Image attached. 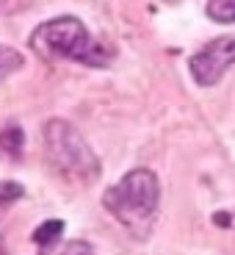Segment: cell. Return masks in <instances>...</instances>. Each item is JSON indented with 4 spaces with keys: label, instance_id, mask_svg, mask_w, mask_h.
I'll return each instance as SVG.
<instances>
[{
    "label": "cell",
    "instance_id": "6da1fadb",
    "mask_svg": "<svg viewBox=\"0 0 235 255\" xmlns=\"http://www.w3.org/2000/svg\"><path fill=\"white\" fill-rule=\"evenodd\" d=\"M31 47L45 61H78L86 67H108L114 53L100 45L80 19L56 17L31 33Z\"/></svg>",
    "mask_w": 235,
    "mask_h": 255
},
{
    "label": "cell",
    "instance_id": "7a4b0ae2",
    "mask_svg": "<svg viewBox=\"0 0 235 255\" xmlns=\"http://www.w3.org/2000/svg\"><path fill=\"white\" fill-rule=\"evenodd\" d=\"M160 203V183L155 178L153 169H130L122 180H116L105 194H102V205L108 208V214L133 233L136 239H144L150 233L158 214Z\"/></svg>",
    "mask_w": 235,
    "mask_h": 255
},
{
    "label": "cell",
    "instance_id": "3957f363",
    "mask_svg": "<svg viewBox=\"0 0 235 255\" xmlns=\"http://www.w3.org/2000/svg\"><path fill=\"white\" fill-rule=\"evenodd\" d=\"M45 153L50 166L70 183H91L100 178V158L72 122L50 120L45 125Z\"/></svg>",
    "mask_w": 235,
    "mask_h": 255
},
{
    "label": "cell",
    "instance_id": "277c9868",
    "mask_svg": "<svg viewBox=\"0 0 235 255\" xmlns=\"http://www.w3.org/2000/svg\"><path fill=\"white\" fill-rule=\"evenodd\" d=\"M233 64H235V36H219L191 56L188 70L199 86H213Z\"/></svg>",
    "mask_w": 235,
    "mask_h": 255
},
{
    "label": "cell",
    "instance_id": "5b68a950",
    "mask_svg": "<svg viewBox=\"0 0 235 255\" xmlns=\"http://www.w3.org/2000/svg\"><path fill=\"white\" fill-rule=\"evenodd\" d=\"M22 147H25V133L17 122H8L3 130H0V150L8 155V158H19L22 155Z\"/></svg>",
    "mask_w": 235,
    "mask_h": 255
},
{
    "label": "cell",
    "instance_id": "8992f818",
    "mask_svg": "<svg viewBox=\"0 0 235 255\" xmlns=\"http://www.w3.org/2000/svg\"><path fill=\"white\" fill-rule=\"evenodd\" d=\"M39 255H94L89 242H80V239H72V242H56L50 247H42Z\"/></svg>",
    "mask_w": 235,
    "mask_h": 255
},
{
    "label": "cell",
    "instance_id": "52a82bcc",
    "mask_svg": "<svg viewBox=\"0 0 235 255\" xmlns=\"http://www.w3.org/2000/svg\"><path fill=\"white\" fill-rule=\"evenodd\" d=\"M61 233H64V222H61V219H47V222H42L36 230H33V242L39 244V250L50 247V244L61 242Z\"/></svg>",
    "mask_w": 235,
    "mask_h": 255
},
{
    "label": "cell",
    "instance_id": "ba28073f",
    "mask_svg": "<svg viewBox=\"0 0 235 255\" xmlns=\"http://www.w3.org/2000/svg\"><path fill=\"white\" fill-rule=\"evenodd\" d=\"M208 17L213 22H222V25H230L235 22V0H208Z\"/></svg>",
    "mask_w": 235,
    "mask_h": 255
},
{
    "label": "cell",
    "instance_id": "9c48e42d",
    "mask_svg": "<svg viewBox=\"0 0 235 255\" xmlns=\"http://www.w3.org/2000/svg\"><path fill=\"white\" fill-rule=\"evenodd\" d=\"M19 67H22L19 50H14V47H8V45H0V81H6L8 75H14Z\"/></svg>",
    "mask_w": 235,
    "mask_h": 255
},
{
    "label": "cell",
    "instance_id": "30bf717a",
    "mask_svg": "<svg viewBox=\"0 0 235 255\" xmlns=\"http://www.w3.org/2000/svg\"><path fill=\"white\" fill-rule=\"evenodd\" d=\"M22 194H25L22 183H17V180H0V211H6L8 205L22 200Z\"/></svg>",
    "mask_w": 235,
    "mask_h": 255
},
{
    "label": "cell",
    "instance_id": "8fae6325",
    "mask_svg": "<svg viewBox=\"0 0 235 255\" xmlns=\"http://www.w3.org/2000/svg\"><path fill=\"white\" fill-rule=\"evenodd\" d=\"M0 255H6V253H3V239H0Z\"/></svg>",
    "mask_w": 235,
    "mask_h": 255
}]
</instances>
